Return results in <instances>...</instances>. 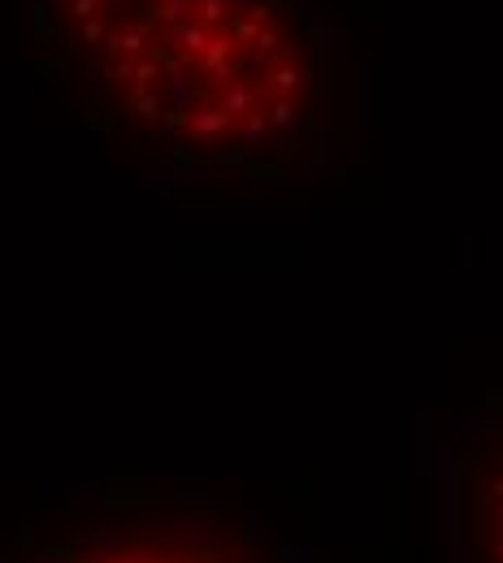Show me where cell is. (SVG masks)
I'll return each mask as SVG.
<instances>
[{
    "instance_id": "cell-1",
    "label": "cell",
    "mask_w": 503,
    "mask_h": 563,
    "mask_svg": "<svg viewBox=\"0 0 503 563\" xmlns=\"http://www.w3.org/2000/svg\"><path fill=\"white\" fill-rule=\"evenodd\" d=\"M0 563H308L248 503L205 490H62L4 533Z\"/></svg>"
},
{
    "instance_id": "cell-2",
    "label": "cell",
    "mask_w": 503,
    "mask_h": 563,
    "mask_svg": "<svg viewBox=\"0 0 503 563\" xmlns=\"http://www.w3.org/2000/svg\"><path fill=\"white\" fill-rule=\"evenodd\" d=\"M456 563H503V421L456 451Z\"/></svg>"
}]
</instances>
